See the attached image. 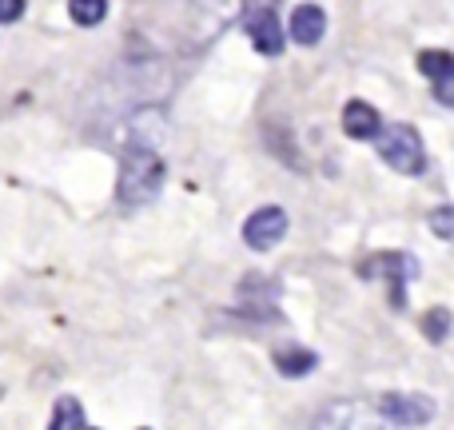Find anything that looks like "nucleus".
<instances>
[{
	"label": "nucleus",
	"instance_id": "obj_8",
	"mask_svg": "<svg viewBox=\"0 0 454 430\" xmlns=\"http://www.w3.org/2000/svg\"><path fill=\"white\" fill-rule=\"evenodd\" d=\"M243 28H247L251 44H255L263 56H283L287 36H283V24H279V16H275V8H263V12H243Z\"/></svg>",
	"mask_w": 454,
	"mask_h": 430
},
{
	"label": "nucleus",
	"instance_id": "obj_6",
	"mask_svg": "<svg viewBox=\"0 0 454 430\" xmlns=\"http://www.w3.org/2000/svg\"><path fill=\"white\" fill-rule=\"evenodd\" d=\"M419 72L431 80V92L442 108H454V56L442 48H427L419 52Z\"/></svg>",
	"mask_w": 454,
	"mask_h": 430
},
{
	"label": "nucleus",
	"instance_id": "obj_1",
	"mask_svg": "<svg viewBox=\"0 0 454 430\" xmlns=\"http://www.w3.org/2000/svg\"><path fill=\"white\" fill-rule=\"evenodd\" d=\"M168 136L164 108H144L132 116V132H128L124 156H120V184L116 196L128 207H144L160 196L164 188V156L160 144Z\"/></svg>",
	"mask_w": 454,
	"mask_h": 430
},
{
	"label": "nucleus",
	"instance_id": "obj_16",
	"mask_svg": "<svg viewBox=\"0 0 454 430\" xmlns=\"http://www.w3.org/2000/svg\"><path fill=\"white\" fill-rule=\"evenodd\" d=\"M24 0H0V24H16L24 16Z\"/></svg>",
	"mask_w": 454,
	"mask_h": 430
},
{
	"label": "nucleus",
	"instance_id": "obj_11",
	"mask_svg": "<svg viewBox=\"0 0 454 430\" xmlns=\"http://www.w3.org/2000/svg\"><path fill=\"white\" fill-rule=\"evenodd\" d=\"M275 359V371H279L283 379H307L315 371V351H307V347H279V351L271 355Z\"/></svg>",
	"mask_w": 454,
	"mask_h": 430
},
{
	"label": "nucleus",
	"instance_id": "obj_14",
	"mask_svg": "<svg viewBox=\"0 0 454 430\" xmlns=\"http://www.w3.org/2000/svg\"><path fill=\"white\" fill-rule=\"evenodd\" d=\"M423 331H427V339H431V343H442V339H447V331H450V311H447V307H434V311L423 319Z\"/></svg>",
	"mask_w": 454,
	"mask_h": 430
},
{
	"label": "nucleus",
	"instance_id": "obj_13",
	"mask_svg": "<svg viewBox=\"0 0 454 430\" xmlns=\"http://www.w3.org/2000/svg\"><path fill=\"white\" fill-rule=\"evenodd\" d=\"M68 16L80 28H96L108 16V0H68Z\"/></svg>",
	"mask_w": 454,
	"mask_h": 430
},
{
	"label": "nucleus",
	"instance_id": "obj_3",
	"mask_svg": "<svg viewBox=\"0 0 454 430\" xmlns=\"http://www.w3.org/2000/svg\"><path fill=\"white\" fill-rule=\"evenodd\" d=\"M311 430H399V426H391L375 407H367V403L339 399L315 415Z\"/></svg>",
	"mask_w": 454,
	"mask_h": 430
},
{
	"label": "nucleus",
	"instance_id": "obj_2",
	"mask_svg": "<svg viewBox=\"0 0 454 430\" xmlns=\"http://www.w3.org/2000/svg\"><path fill=\"white\" fill-rule=\"evenodd\" d=\"M375 140H379V156H383V164L395 168L399 176H419L427 168L423 136H419L411 124H391L387 132H379Z\"/></svg>",
	"mask_w": 454,
	"mask_h": 430
},
{
	"label": "nucleus",
	"instance_id": "obj_10",
	"mask_svg": "<svg viewBox=\"0 0 454 430\" xmlns=\"http://www.w3.org/2000/svg\"><path fill=\"white\" fill-rule=\"evenodd\" d=\"M343 132L351 136V140H375V136L383 132V124H379V112L371 108L367 100H351L343 108Z\"/></svg>",
	"mask_w": 454,
	"mask_h": 430
},
{
	"label": "nucleus",
	"instance_id": "obj_12",
	"mask_svg": "<svg viewBox=\"0 0 454 430\" xmlns=\"http://www.w3.org/2000/svg\"><path fill=\"white\" fill-rule=\"evenodd\" d=\"M48 430H84V407H80V399H72V395L56 399Z\"/></svg>",
	"mask_w": 454,
	"mask_h": 430
},
{
	"label": "nucleus",
	"instance_id": "obj_15",
	"mask_svg": "<svg viewBox=\"0 0 454 430\" xmlns=\"http://www.w3.org/2000/svg\"><path fill=\"white\" fill-rule=\"evenodd\" d=\"M427 223H431V231L439 235V239L454 243V207H434V212L427 215Z\"/></svg>",
	"mask_w": 454,
	"mask_h": 430
},
{
	"label": "nucleus",
	"instance_id": "obj_17",
	"mask_svg": "<svg viewBox=\"0 0 454 430\" xmlns=\"http://www.w3.org/2000/svg\"><path fill=\"white\" fill-rule=\"evenodd\" d=\"M279 0H243V12H263V8H275Z\"/></svg>",
	"mask_w": 454,
	"mask_h": 430
},
{
	"label": "nucleus",
	"instance_id": "obj_9",
	"mask_svg": "<svg viewBox=\"0 0 454 430\" xmlns=\"http://www.w3.org/2000/svg\"><path fill=\"white\" fill-rule=\"evenodd\" d=\"M291 40H295L299 48H311L323 40V32H327V12H323L319 4H299L295 12H291V24H287Z\"/></svg>",
	"mask_w": 454,
	"mask_h": 430
},
{
	"label": "nucleus",
	"instance_id": "obj_4",
	"mask_svg": "<svg viewBox=\"0 0 454 430\" xmlns=\"http://www.w3.org/2000/svg\"><path fill=\"white\" fill-rule=\"evenodd\" d=\"M375 410L399 430H419L434 418V399L427 395H411V391H387L375 399Z\"/></svg>",
	"mask_w": 454,
	"mask_h": 430
},
{
	"label": "nucleus",
	"instance_id": "obj_5",
	"mask_svg": "<svg viewBox=\"0 0 454 430\" xmlns=\"http://www.w3.org/2000/svg\"><path fill=\"white\" fill-rule=\"evenodd\" d=\"M363 279H391V299L395 307L407 303V283L419 279V263L407 251H383V255H371L367 263H359Z\"/></svg>",
	"mask_w": 454,
	"mask_h": 430
},
{
	"label": "nucleus",
	"instance_id": "obj_7",
	"mask_svg": "<svg viewBox=\"0 0 454 430\" xmlns=\"http://www.w3.org/2000/svg\"><path fill=\"white\" fill-rule=\"evenodd\" d=\"M283 235H287V212H283V207H259V212H251L247 223H243V239L255 251L275 247Z\"/></svg>",
	"mask_w": 454,
	"mask_h": 430
}]
</instances>
